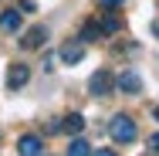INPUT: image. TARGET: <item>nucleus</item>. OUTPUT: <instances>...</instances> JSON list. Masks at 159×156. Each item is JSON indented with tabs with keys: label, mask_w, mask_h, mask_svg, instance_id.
<instances>
[{
	"label": "nucleus",
	"mask_w": 159,
	"mask_h": 156,
	"mask_svg": "<svg viewBox=\"0 0 159 156\" xmlns=\"http://www.w3.org/2000/svg\"><path fill=\"white\" fill-rule=\"evenodd\" d=\"M149 153H159V132L152 136V139H149Z\"/></svg>",
	"instance_id": "16"
},
{
	"label": "nucleus",
	"mask_w": 159,
	"mask_h": 156,
	"mask_svg": "<svg viewBox=\"0 0 159 156\" xmlns=\"http://www.w3.org/2000/svg\"><path fill=\"white\" fill-rule=\"evenodd\" d=\"M0 31H7V34L20 31V10H17V7H10V10L0 14Z\"/></svg>",
	"instance_id": "8"
},
{
	"label": "nucleus",
	"mask_w": 159,
	"mask_h": 156,
	"mask_svg": "<svg viewBox=\"0 0 159 156\" xmlns=\"http://www.w3.org/2000/svg\"><path fill=\"white\" fill-rule=\"evenodd\" d=\"M44 132H48V136H54V132H61V122H58V119H51V122H44Z\"/></svg>",
	"instance_id": "15"
},
{
	"label": "nucleus",
	"mask_w": 159,
	"mask_h": 156,
	"mask_svg": "<svg viewBox=\"0 0 159 156\" xmlns=\"http://www.w3.org/2000/svg\"><path fill=\"white\" fill-rule=\"evenodd\" d=\"M98 7H105V10H115V7H122L125 0H95Z\"/></svg>",
	"instance_id": "13"
},
{
	"label": "nucleus",
	"mask_w": 159,
	"mask_h": 156,
	"mask_svg": "<svg viewBox=\"0 0 159 156\" xmlns=\"http://www.w3.org/2000/svg\"><path fill=\"white\" fill-rule=\"evenodd\" d=\"M149 31H152V34H156V37H159V17H156V21H152V24H149Z\"/></svg>",
	"instance_id": "17"
},
{
	"label": "nucleus",
	"mask_w": 159,
	"mask_h": 156,
	"mask_svg": "<svg viewBox=\"0 0 159 156\" xmlns=\"http://www.w3.org/2000/svg\"><path fill=\"white\" fill-rule=\"evenodd\" d=\"M88 153H92V143H85V139H81V132H78V136H71L68 156H88Z\"/></svg>",
	"instance_id": "11"
},
{
	"label": "nucleus",
	"mask_w": 159,
	"mask_h": 156,
	"mask_svg": "<svg viewBox=\"0 0 159 156\" xmlns=\"http://www.w3.org/2000/svg\"><path fill=\"white\" fill-rule=\"evenodd\" d=\"M108 136H112L119 146H125V143H132V139L139 136V125H135L132 116L119 112V116H112V122H108Z\"/></svg>",
	"instance_id": "1"
},
{
	"label": "nucleus",
	"mask_w": 159,
	"mask_h": 156,
	"mask_svg": "<svg viewBox=\"0 0 159 156\" xmlns=\"http://www.w3.org/2000/svg\"><path fill=\"white\" fill-rule=\"evenodd\" d=\"M81 129H85V116H78V112L64 116V122H61V132H68V136H78Z\"/></svg>",
	"instance_id": "9"
},
{
	"label": "nucleus",
	"mask_w": 159,
	"mask_h": 156,
	"mask_svg": "<svg viewBox=\"0 0 159 156\" xmlns=\"http://www.w3.org/2000/svg\"><path fill=\"white\" fill-rule=\"evenodd\" d=\"M98 27H102V34L105 37H112V34L122 31V17H115V14H105L102 21H98Z\"/></svg>",
	"instance_id": "10"
},
{
	"label": "nucleus",
	"mask_w": 159,
	"mask_h": 156,
	"mask_svg": "<svg viewBox=\"0 0 159 156\" xmlns=\"http://www.w3.org/2000/svg\"><path fill=\"white\" fill-rule=\"evenodd\" d=\"M98 37H105L102 27H98V21H88V24L81 27V41H85V44H92V41H98Z\"/></svg>",
	"instance_id": "12"
},
{
	"label": "nucleus",
	"mask_w": 159,
	"mask_h": 156,
	"mask_svg": "<svg viewBox=\"0 0 159 156\" xmlns=\"http://www.w3.org/2000/svg\"><path fill=\"white\" fill-rule=\"evenodd\" d=\"M17 153L20 156H41L44 153V139L41 136H20L17 139Z\"/></svg>",
	"instance_id": "7"
},
{
	"label": "nucleus",
	"mask_w": 159,
	"mask_h": 156,
	"mask_svg": "<svg viewBox=\"0 0 159 156\" xmlns=\"http://www.w3.org/2000/svg\"><path fill=\"white\" fill-rule=\"evenodd\" d=\"M112 88H115V78H112V71H108V68H98L95 75L88 78V92L95 95V98H102V95H108Z\"/></svg>",
	"instance_id": "2"
},
{
	"label": "nucleus",
	"mask_w": 159,
	"mask_h": 156,
	"mask_svg": "<svg viewBox=\"0 0 159 156\" xmlns=\"http://www.w3.org/2000/svg\"><path fill=\"white\" fill-rule=\"evenodd\" d=\"M115 88L125 95H139L142 92V78H139V71H132V68H122L119 75H115Z\"/></svg>",
	"instance_id": "3"
},
{
	"label": "nucleus",
	"mask_w": 159,
	"mask_h": 156,
	"mask_svg": "<svg viewBox=\"0 0 159 156\" xmlns=\"http://www.w3.org/2000/svg\"><path fill=\"white\" fill-rule=\"evenodd\" d=\"M152 116H156V122H159V105H156V109H152Z\"/></svg>",
	"instance_id": "18"
},
{
	"label": "nucleus",
	"mask_w": 159,
	"mask_h": 156,
	"mask_svg": "<svg viewBox=\"0 0 159 156\" xmlns=\"http://www.w3.org/2000/svg\"><path fill=\"white\" fill-rule=\"evenodd\" d=\"M58 58H61V64H78L85 58V41H81V37H78V41H64L61 51H58Z\"/></svg>",
	"instance_id": "5"
},
{
	"label": "nucleus",
	"mask_w": 159,
	"mask_h": 156,
	"mask_svg": "<svg viewBox=\"0 0 159 156\" xmlns=\"http://www.w3.org/2000/svg\"><path fill=\"white\" fill-rule=\"evenodd\" d=\"M44 44H48V27H31V31H24V37H20V48H27V51H37Z\"/></svg>",
	"instance_id": "6"
},
{
	"label": "nucleus",
	"mask_w": 159,
	"mask_h": 156,
	"mask_svg": "<svg viewBox=\"0 0 159 156\" xmlns=\"http://www.w3.org/2000/svg\"><path fill=\"white\" fill-rule=\"evenodd\" d=\"M31 82V68L24 61H14V64H7V88L10 92H17V88H24Z\"/></svg>",
	"instance_id": "4"
},
{
	"label": "nucleus",
	"mask_w": 159,
	"mask_h": 156,
	"mask_svg": "<svg viewBox=\"0 0 159 156\" xmlns=\"http://www.w3.org/2000/svg\"><path fill=\"white\" fill-rule=\"evenodd\" d=\"M17 10H20V14H34V10H37V3H34V0H20V7H17Z\"/></svg>",
	"instance_id": "14"
}]
</instances>
